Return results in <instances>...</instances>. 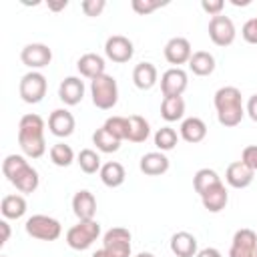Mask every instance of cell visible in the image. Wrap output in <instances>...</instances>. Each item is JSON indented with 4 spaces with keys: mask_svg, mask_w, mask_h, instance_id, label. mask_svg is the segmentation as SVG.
Masks as SVG:
<instances>
[{
    "mask_svg": "<svg viewBox=\"0 0 257 257\" xmlns=\"http://www.w3.org/2000/svg\"><path fill=\"white\" fill-rule=\"evenodd\" d=\"M18 145L30 159H40L46 153L44 120L36 112H28L18 122Z\"/></svg>",
    "mask_w": 257,
    "mask_h": 257,
    "instance_id": "1",
    "label": "cell"
},
{
    "mask_svg": "<svg viewBox=\"0 0 257 257\" xmlns=\"http://www.w3.org/2000/svg\"><path fill=\"white\" fill-rule=\"evenodd\" d=\"M215 108H217V120L219 124L231 128L237 126L245 116V106L241 98V90L237 86H221L215 92Z\"/></svg>",
    "mask_w": 257,
    "mask_h": 257,
    "instance_id": "2",
    "label": "cell"
},
{
    "mask_svg": "<svg viewBox=\"0 0 257 257\" xmlns=\"http://www.w3.org/2000/svg\"><path fill=\"white\" fill-rule=\"evenodd\" d=\"M2 173L20 193H34L38 189V171L22 155H8L2 161Z\"/></svg>",
    "mask_w": 257,
    "mask_h": 257,
    "instance_id": "3",
    "label": "cell"
},
{
    "mask_svg": "<svg viewBox=\"0 0 257 257\" xmlns=\"http://www.w3.org/2000/svg\"><path fill=\"white\" fill-rule=\"evenodd\" d=\"M92 257H131V231L124 227H112L102 235V249Z\"/></svg>",
    "mask_w": 257,
    "mask_h": 257,
    "instance_id": "4",
    "label": "cell"
},
{
    "mask_svg": "<svg viewBox=\"0 0 257 257\" xmlns=\"http://www.w3.org/2000/svg\"><path fill=\"white\" fill-rule=\"evenodd\" d=\"M90 96L92 104L100 110H110L118 102V84L114 76L102 74L94 80H90Z\"/></svg>",
    "mask_w": 257,
    "mask_h": 257,
    "instance_id": "5",
    "label": "cell"
},
{
    "mask_svg": "<svg viewBox=\"0 0 257 257\" xmlns=\"http://www.w3.org/2000/svg\"><path fill=\"white\" fill-rule=\"evenodd\" d=\"M100 237V223L94 219L78 221L66 231V243L74 251H84L88 249L96 239Z\"/></svg>",
    "mask_w": 257,
    "mask_h": 257,
    "instance_id": "6",
    "label": "cell"
},
{
    "mask_svg": "<svg viewBox=\"0 0 257 257\" xmlns=\"http://www.w3.org/2000/svg\"><path fill=\"white\" fill-rule=\"evenodd\" d=\"M26 233L34 239H40V241H56L62 233V225L60 221H56L54 217H48V215H32L26 219V225H24Z\"/></svg>",
    "mask_w": 257,
    "mask_h": 257,
    "instance_id": "7",
    "label": "cell"
},
{
    "mask_svg": "<svg viewBox=\"0 0 257 257\" xmlns=\"http://www.w3.org/2000/svg\"><path fill=\"white\" fill-rule=\"evenodd\" d=\"M46 76L38 70H30L26 72L22 78H20V86H18V92H20V98L28 104H36L44 98L46 94Z\"/></svg>",
    "mask_w": 257,
    "mask_h": 257,
    "instance_id": "8",
    "label": "cell"
},
{
    "mask_svg": "<svg viewBox=\"0 0 257 257\" xmlns=\"http://www.w3.org/2000/svg\"><path fill=\"white\" fill-rule=\"evenodd\" d=\"M235 36H237V30H235V24L229 16L219 14V16H213L209 20V38L213 40V44L229 46V44H233Z\"/></svg>",
    "mask_w": 257,
    "mask_h": 257,
    "instance_id": "9",
    "label": "cell"
},
{
    "mask_svg": "<svg viewBox=\"0 0 257 257\" xmlns=\"http://www.w3.org/2000/svg\"><path fill=\"white\" fill-rule=\"evenodd\" d=\"M229 257H257V233L247 227L235 231Z\"/></svg>",
    "mask_w": 257,
    "mask_h": 257,
    "instance_id": "10",
    "label": "cell"
},
{
    "mask_svg": "<svg viewBox=\"0 0 257 257\" xmlns=\"http://www.w3.org/2000/svg\"><path fill=\"white\" fill-rule=\"evenodd\" d=\"M104 54H106L108 60L122 64V62H128V60L133 58L135 46H133V42H131L126 36H122V34H112V36H108L106 42H104Z\"/></svg>",
    "mask_w": 257,
    "mask_h": 257,
    "instance_id": "11",
    "label": "cell"
},
{
    "mask_svg": "<svg viewBox=\"0 0 257 257\" xmlns=\"http://www.w3.org/2000/svg\"><path fill=\"white\" fill-rule=\"evenodd\" d=\"M165 58L169 64L181 68V64H189L191 56H193V48L191 42L185 36H173L167 44H165Z\"/></svg>",
    "mask_w": 257,
    "mask_h": 257,
    "instance_id": "12",
    "label": "cell"
},
{
    "mask_svg": "<svg viewBox=\"0 0 257 257\" xmlns=\"http://www.w3.org/2000/svg\"><path fill=\"white\" fill-rule=\"evenodd\" d=\"M20 60L24 66L32 68V70H38V68H44L50 64L52 60V50L42 44V42H32V44H26L20 52Z\"/></svg>",
    "mask_w": 257,
    "mask_h": 257,
    "instance_id": "13",
    "label": "cell"
},
{
    "mask_svg": "<svg viewBox=\"0 0 257 257\" xmlns=\"http://www.w3.org/2000/svg\"><path fill=\"white\" fill-rule=\"evenodd\" d=\"M187 84H189V76L183 68H169L163 72L161 76V90H163V96H181L185 90H187Z\"/></svg>",
    "mask_w": 257,
    "mask_h": 257,
    "instance_id": "14",
    "label": "cell"
},
{
    "mask_svg": "<svg viewBox=\"0 0 257 257\" xmlns=\"http://www.w3.org/2000/svg\"><path fill=\"white\" fill-rule=\"evenodd\" d=\"M74 126H76V120H74L72 112L66 108H56L48 116V131L58 139L70 137L74 133Z\"/></svg>",
    "mask_w": 257,
    "mask_h": 257,
    "instance_id": "15",
    "label": "cell"
},
{
    "mask_svg": "<svg viewBox=\"0 0 257 257\" xmlns=\"http://www.w3.org/2000/svg\"><path fill=\"white\" fill-rule=\"evenodd\" d=\"M253 177H255V171L251 167H247L243 161H235L227 167L225 171V181L229 187L233 189H245L253 183Z\"/></svg>",
    "mask_w": 257,
    "mask_h": 257,
    "instance_id": "16",
    "label": "cell"
},
{
    "mask_svg": "<svg viewBox=\"0 0 257 257\" xmlns=\"http://www.w3.org/2000/svg\"><path fill=\"white\" fill-rule=\"evenodd\" d=\"M171 163L167 159L165 153L161 151H151V153H145L139 161V169L141 173L149 175V177H159V175H165L169 171Z\"/></svg>",
    "mask_w": 257,
    "mask_h": 257,
    "instance_id": "17",
    "label": "cell"
},
{
    "mask_svg": "<svg viewBox=\"0 0 257 257\" xmlns=\"http://www.w3.org/2000/svg\"><path fill=\"white\" fill-rule=\"evenodd\" d=\"M58 98L66 106H74L84 98V82L78 76H66L58 86Z\"/></svg>",
    "mask_w": 257,
    "mask_h": 257,
    "instance_id": "18",
    "label": "cell"
},
{
    "mask_svg": "<svg viewBox=\"0 0 257 257\" xmlns=\"http://www.w3.org/2000/svg\"><path fill=\"white\" fill-rule=\"evenodd\" d=\"M72 213L78 217V221H86V219H94L96 213V199L90 191L80 189L74 193L72 197Z\"/></svg>",
    "mask_w": 257,
    "mask_h": 257,
    "instance_id": "19",
    "label": "cell"
},
{
    "mask_svg": "<svg viewBox=\"0 0 257 257\" xmlns=\"http://www.w3.org/2000/svg\"><path fill=\"white\" fill-rule=\"evenodd\" d=\"M104 66H106V64H104V58H102L100 54H96V52H86V54H82V56L78 58V62H76V68H78L80 76H84V78H88V80H94V78L106 74V72H104Z\"/></svg>",
    "mask_w": 257,
    "mask_h": 257,
    "instance_id": "20",
    "label": "cell"
},
{
    "mask_svg": "<svg viewBox=\"0 0 257 257\" xmlns=\"http://www.w3.org/2000/svg\"><path fill=\"white\" fill-rule=\"evenodd\" d=\"M171 251L175 257H195L199 253L197 237L189 231H177L171 237Z\"/></svg>",
    "mask_w": 257,
    "mask_h": 257,
    "instance_id": "21",
    "label": "cell"
},
{
    "mask_svg": "<svg viewBox=\"0 0 257 257\" xmlns=\"http://www.w3.org/2000/svg\"><path fill=\"white\" fill-rule=\"evenodd\" d=\"M179 137L191 145H197L201 143L205 137H207V124L203 118L199 116H189L181 122V128H179Z\"/></svg>",
    "mask_w": 257,
    "mask_h": 257,
    "instance_id": "22",
    "label": "cell"
},
{
    "mask_svg": "<svg viewBox=\"0 0 257 257\" xmlns=\"http://www.w3.org/2000/svg\"><path fill=\"white\" fill-rule=\"evenodd\" d=\"M159 80L157 66L153 62H139L133 70V82L141 90H151Z\"/></svg>",
    "mask_w": 257,
    "mask_h": 257,
    "instance_id": "23",
    "label": "cell"
},
{
    "mask_svg": "<svg viewBox=\"0 0 257 257\" xmlns=\"http://www.w3.org/2000/svg\"><path fill=\"white\" fill-rule=\"evenodd\" d=\"M227 201H229V193H227V187L225 183H219L217 187L209 189L207 193L201 195V203L203 207L209 211V213H219L227 207Z\"/></svg>",
    "mask_w": 257,
    "mask_h": 257,
    "instance_id": "24",
    "label": "cell"
},
{
    "mask_svg": "<svg viewBox=\"0 0 257 257\" xmlns=\"http://www.w3.org/2000/svg\"><path fill=\"white\" fill-rule=\"evenodd\" d=\"M28 205H26V199L22 195H4L2 197V203H0V213L4 219H20L24 217Z\"/></svg>",
    "mask_w": 257,
    "mask_h": 257,
    "instance_id": "25",
    "label": "cell"
},
{
    "mask_svg": "<svg viewBox=\"0 0 257 257\" xmlns=\"http://www.w3.org/2000/svg\"><path fill=\"white\" fill-rule=\"evenodd\" d=\"M98 175H100V181H102L106 187H110V189L120 187V185L124 183V179H126L124 167H122L120 163H116V161H108V163H104V165L100 167Z\"/></svg>",
    "mask_w": 257,
    "mask_h": 257,
    "instance_id": "26",
    "label": "cell"
},
{
    "mask_svg": "<svg viewBox=\"0 0 257 257\" xmlns=\"http://www.w3.org/2000/svg\"><path fill=\"white\" fill-rule=\"evenodd\" d=\"M189 68L197 76H209L215 70V56L207 50H197L189 60Z\"/></svg>",
    "mask_w": 257,
    "mask_h": 257,
    "instance_id": "27",
    "label": "cell"
},
{
    "mask_svg": "<svg viewBox=\"0 0 257 257\" xmlns=\"http://www.w3.org/2000/svg\"><path fill=\"white\" fill-rule=\"evenodd\" d=\"M161 116L167 122L181 120L185 116V100L183 96H163L161 102Z\"/></svg>",
    "mask_w": 257,
    "mask_h": 257,
    "instance_id": "28",
    "label": "cell"
},
{
    "mask_svg": "<svg viewBox=\"0 0 257 257\" xmlns=\"http://www.w3.org/2000/svg\"><path fill=\"white\" fill-rule=\"evenodd\" d=\"M151 135V124L145 116L141 114H131L128 116V137L126 141L131 143H145Z\"/></svg>",
    "mask_w": 257,
    "mask_h": 257,
    "instance_id": "29",
    "label": "cell"
},
{
    "mask_svg": "<svg viewBox=\"0 0 257 257\" xmlns=\"http://www.w3.org/2000/svg\"><path fill=\"white\" fill-rule=\"evenodd\" d=\"M219 183H223V181H221V177L217 175V171H213V169H199V171L195 173V177H193V187H195V191H197L199 195L207 193L209 189L217 187Z\"/></svg>",
    "mask_w": 257,
    "mask_h": 257,
    "instance_id": "30",
    "label": "cell"
},
{
    "mask_svg": "<svg viewBox=\"0 0 257 257\" xmlns=\"http://www.w3.org/2000/svg\"><path fill=\"white\" fill-rule=\"evenodd\" d=\"M92 143L96 145V149L100 153H116L120 149V141L116 137H112L104 126L96 128L94 135H92Z\"/></svg>",
    "mask_w": 257,
    "mask_h": 257,
    "instance_id": "31",
    "label": "cell"
},
{
    "mask_svg": "<svg viewBox=\"0 0 257 257\" xmlns=\"http://www.w3.org/2000/svg\"><path fill=\"white\" fill-rule=\"evenodd\" d=\"M76 163H78V167H80V171L82 173H86V175H94L96 171H100V155L96 153V151H92V149H82L78 155H76Z\"/></svg>",
    "mask_w": 257,
    "mask_h": 257,
    "instance_id": "32",
    "label": "cell"
},
{
    "mask_svg": "<svg viewBox=\"0 0 257 257\" xmlns=\"http://www.w3.org/2000/svg\"><path fill=\"white\" fill-rule=\"evenodd\" d=\"M179 143V135L173 126H161L157 133H155V147L165 153V151H173Z\"/></svg>",
    "mask_w": 257,
    "mask_h": 257,
    "instance_id": "33",
    "label": "cell"
},
{
    "mask_svg": "<svg viewBox=\"0 0 257 257\" xmlns=\"http://www.w3.org/2000/svg\"><path fill=\"white\" fill-rule=\"evenodd\" d=\"M50 161L56 167H70L74 163V151L70 149V145L56 143L50 147Z\"/></svg>",
    "mask_w": 257,
    "mask_h": 257,
    "instance_id": "34",
    "label": "cell"
},
{
    "mask_svg": "<svg viewBox=\"0 0 257 257\" xmlns=\"http://www.w3.org/2000/svg\"><path fill=\"white\" fill-rule=\"evenodd\" d=\"M112 137H116L120 143L128 137V116H108L102 124Z\"/></svg>",
    "mask_w": 257,
    "mask_h": 257,
    "instance_id": "35",
    "label": "cell"
},
{
    "mask_svg": "<svg viewBox=\"0 0 257 257\" xmlns=\"http://www.w3.org/2000/svg\"><path fill=\"white\" fill-rule=\"evenodd\" d=\"M80 8H82V12L86 14V16H100L102 14V10L106 8V2L104 0H82V4H80Z\"/></svg>",
    "mask_w": 257,
    "mask_h": 257,
    "instance_id": "36",
    "label": "cell"
},
{
    "mask_svg": "<svg viewBox=\"0 0 257 257\" xmlns=\"http://www.w3.org/2000/svg\"><path fill=\"white\" fill-rule=\"evenodd\" d=\"M163 4H165V2H159V0H133V2H131L133 10H135L137 14H149V12L157 10V8H161Z\"/></svg>",
    "mask_w": 257,
    "mask_h": 257,
    "instance_id": "37",
    "label": "cell"
},
{
    "mask_svg": "<svg viewBox=\"0 0 257 257\" xmlns=\"http://www.w3.org/2000/svg\"><path fill=\"white\" fill-rule=\"evenodd\" d=\"M241 36L245 42L249 44H257V18H249L243 28H241Z\"/></svg>",
    "mask_w": 257,
    "mask_h": 257,
    "instance_id": "38",
    "label": "cell"
},
{
    "mask_svg": "<svg viewBox=\"0 0 257 257\" xmlns=\"http://www.w3.org/2000/svg\"><path fill=\"white\" fill-rule=\"evenodd\" d=\"M241 161L257 173V145H247L241 153Z\"/></svg>",
    "mask_w": 257,
    "mask_h": 257,
    "instance_id": "39",
    "label": "cell"
},
{
    "mask_svg": "<svg viewBox=\"0 0 257 257\" xmlns=\"http://www.w3.org/2000/svg\"><path fill=\"white\" fill-rule=\"evenodd\" d=\"M201 8H203L207 14H211V18H213V16H219V14L223 12L225 2H223V0H201Z\"/></svg>",
    "mask_w": 257,
    "mask_h": 257,
    "instance_id": "40",
    "label": "cell"
},
{
    "mask_svg": "<svg viewBox=\"0 0 257 257\" xmlns=\"http://www.w3.org/2000/svg\"><path fill=\"white\" fill-rule=\"evenodd\" d=\"M245 112L249 114V118H251L253 122H257V94L249 96V100H247V106H245Z\"/></svg>",
    "mask_w": 257,
    "mask_h": 257,
    "instance_id": "41",
    "label": "cell"
},
{
    "mask_svg": "<svg viewBox=\"0 0 257 257\" xmlns=\"http://www.w3.org/2000/svg\"><path fill=\"white\" fill-rule=\"evenodd\" d=\"M0 231H2V237H0V245H6V241L10 239V225L6 219L0 221Z\"/></svg>",
    "mask_w": 257,
    "mask_h": 257,
    "instance_id": "42",
    "label": "cell"
},
{
    "mask_svg": "<svg viewBox=\"0 0 257 257\" xmlns=\"http://www.w3.org/2000/svg\"><path fill=\"white\" fill-rule=\"evenodd\" d=\"M195 257H223V255H221V251L215 249V247H205V249H201Z\"/></svg>",
    "mask_w": 257,
    "mask_h": 257,
    "instance_id": "43",
    "label": "cell"
},
{
    "mask_svg": "<svg viewBox=\"0 0 257 257\" xmlns=\"http://www.w3.org/2000/svg\"><path fill=\"white\" fill-rule=\"evenodd\" d=\"M68 6V2L66 0H62V2H58V4H48V8L50 10H62V8H66Z\"/></svg>",
    "mask_w": 257,
    "mask_h": 257,
    "instance_id": "44",
    "label": "cell"
},
{
    "mask_svg": "<svg viewBox=\"0 0 257 257\" xmlns=\"http://www.w3.org/2000/svg\"><path fill=\"white\" fill-rule=\"evenodd\" d=\"M231 4H235V6H247L249 0H243V2H239V0H231Z\"/></svg>",
    "mask_w": 257,
    "mask_h": 257,
    "instance_id": "45",
    "label": "cell"
},
{
    "mask_svg": "<svg viewBox=\"0 0 257 257\" xmlns=\"http://www.w3.org/2000/svg\"><path fill=\"white\" fill-rule=\"evenodd\" d=\"M137 257H155V255H153V253H149V251H141Z\"/></svg>",
    "mask_w": 257,
    "mask_h": 257,
    "instance_id": "46",
    "label": "cell"
},
{
    "mask_svg": "<svg viewBox=\"0 0 257 257\" xmlns=\"http://www.w3.org/2000/svg\"><path fill=\"white\" fill-rule=\"evenodd\" d=\"M0 257H6V255H0Z\"/></svg>",
    "mask_w": 257,
    "mask_h": 257,
    "instance_id": "47",
    "label": "cell"
}]
</instances>
